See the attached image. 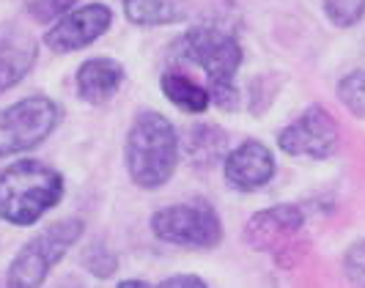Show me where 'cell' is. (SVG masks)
Segmentation results:
<instances>
[{
    "mask_svg": "<svg viewBox=\"0 0 365 288\" xmlns=\"http://www.w3.org/2000/svg\"><path fill=\"white\" fill-rule=\"evenodd\" d=\"M179 135L157 110H143L132 121L124 160L132 181L143 190H160L170 181L179 165Z\"/></svg>",
    "mask_w": 365,
    "mask_h": 288,
    "instance_id": "cell-1",
    "label": "cell"
},
{
    "mask_svg": "<svg viewBox=\"0 0 365 288\" xmlns=\"http://www.w3.org/2000/svg\"><path fill=\"white\" fill-rule=\"evenodd\" d=\"M61 198L63 176L38 160H19L0 173V220L11 225H34Z\"/></svg>",
    "mask_w": 365,
    "mask_h": 288,
    "instance_id": "cell-2",
    "label": "cell"
},
{
    "mask_svg": "<svg viewBox=\"0 0 365 288\" xmlns=\"http://www.w3.org/2000/svg\"><path fill=\"white\" fill-rule=\"evenodd\" d=\"M179 58L195 63L206 72L212 96L222 110H234L239 105L237 72L242 66V47L228 31L198 25L179 38Z\"/></svg>",
    "mask_w": 365,
    "mask_h": 288,
    "instance_id": "cell-3",
    "label": "cell"
},
{
    "mask_svg": "<svg viewBox=\"0 0 365 288\" xmlns=\"http://www.w3.org/2000/svg\"><path fill=\"white\" fill-rule=\"evenodd\" d=\"M83 220L80 217H63L53 225H47L28 245H22L17 258L11 261L6 286L11 288H36L47 280L53 267L61 264V258L72 250L83 236Z\"/></svg>",
    "mask_w": 365,
    "mask_h": 288,
    "instance_id": "cell-4",
    "label": "cell"
},
{
    "mask_svg": "<svg viewBox=\"0 0 365 288\" xmlns=\"http://www.w3.org/2000/svg\"><path fill=\"white\" fill-rule=\"evenodd\" d=\"M151 231L168 245L212 250L222 239V222L209 203H173L151 217Z\"/></svg>",
    "mask_w": 365,
    "mask_h": 288,
    "instance_id": "cell-5",
    "label": "cell"
},
{
    "mask_svg": "<svg viewBox=\"0 0 365 288\" xmlns=\"http://www.w3.org/2000/svg\"><path fill=\"white\" fill-rule=\"evenodd\" d=\"M61 121V108L47 96H28L0 110V157L44 143Z\"/></svg>",
    "mask_w": 365,
    "mask_h": 288,
    "instance_id": "cell-6",
    "label": "cell"
},
{
    "mask_svg": "<svg viewBox=\"0 0 365 288\" xmlns=\"http://www.w3.org/2000/svg\"><path fill=\"white\" fill-rule=\"evenodd\" d=\"M338 140H341L338 124L322 105H311L277 135L280 151H286L289 157H311V160H327L329 154H335Z\"/></svg>",
    "mask_w": 365,
    "mask_h": 288,
    "instance_id": "cell-7",
    "label": "cell"
},
{
    "mask_svg": "<svg viewBox=\"0 0 365 288\" xmlns=\"http://www.w3.org/2000/svg\"><path fill=\"white\" fill-rule=\"evenodd\" d=\"M113 22V11L105 3H88L66 11L63 17L53 22V28L44 34V44L58 55L77 53L83 47L93 44L99 36H105V31Z\"/></svg>",
    "mask_w": 365,
    "mask_h": 288,
    "instance_id": "cell-8",
    "label": "cell"
},
{
    "mask_svg": "<svg viewBox=\"0 0 365 288\" xmlns=\"http://www.w3.org/2000/svg\"><path fill=\"white\" fill-rule=\"evenodd\" d=\"M305 215L294 203H277L272 209H264L247 220L245 242L261 252L289 250V242L302 231Z\"/></svg>",
    "mask_w": 365,
    "mask_h": 288,
    "instance_id": "cell-9",
    "label": "cell"
},
{
    "mask_svg": "<svg viewBox=\"0 0 365 288\" xmlns=\"http://www.w3.org/2000/svg\"><path fill=\"white\" fill-rule=\"evenodd\" d=\"M225 181L239 192H256L274 176L272 151L261 140H245L225 157Z\"/></svg>",
    "mask_w": 365,
    "mask_h": 288,
    "instance_id": "cell-10",
    "label": "cell"
},
{
    "mask_svg": "<svg viewBox=\"0 0 365 288\" xmlns=\"http://www.w3.org/2000/svg\"><path fill=\"white\" fill-rule=\"evenodd\" d=\"M36 38L22 28H0V93L14 88L36 63Z\"/></svg>",
    "mask_w": 365,
    "mask_h": 288,
    "instance_id": "cell-11",
    "label": "cell"
},
{
    "mask_svg": "<svg viewBox=\"0 0 365 288\" xmlns=\"http://www.w3.org/2000/svg\"><path fill=\"white\" fill-rule=\"evenodd\" d=\"M124 83V63L115 58H88L77 69V93L88 105H102Z\"/></svg>",
    "mask_w": 365,
    "mask_h": 288,
    "instance_id": "cell-12",
    "label": "cell"
},
{
    "mask_svg": "<svg viewBox=\"0 0 365 288\" xmlns=\"http://www.w3.org/2000/svg\"><path fill=\"white\" fill-rule=\"evenodd\" d=\"M124 14L132 25L157 28V25H176L190 17L187 0H124Z\"/></svg>",
    "mask_w": 365,
    "mask_h": 288,
    "instance_id": "cell-13",
    "label": "cell"
},
{
    "mask_svg": "<svg viewBox=\"0 0 365 288\" xmlns=\"http://www.w3.org/2000/svg\"><path fill=\"white\" fill-rule=\"evenodd\" d=\"M160 88L184 113H203L212 105V93L182 72H165L160 80Z\"/></svg>",
    "mask_w": 365,
    "mask_h": 288,
    "instance_id": "cell-14",
    "label": "cell"
},
{
    "mask_svg": "<svg viewBox=\"0 0 365 288\" xmlns=\"http://www.w3.org/2000/svg\"><path fill=\"white\" fill-rule=\"evenodd\" d=\"M190 157H192V163L198 165H212L215 160L222 157V148H225V135L215 129V126H198V129H192V135H190Z\"/></svg>",
    "mask_w": 365,
    "mask_h": 288,
    "instance_id": "cell-15",
    "label": "cell"
},
{
    "mask_svg": "<svg viewBox=\"0 0 365 288\" xmlns=\"http://www.w3.org/2000/svg\"><path fill=\"white\" fill-rule=\"evenodd\" d=\"M338 99L344 102V108H346L351 115L365 118V72L346 74V77L338 83Z\"/></svg>",
    "mask_w": 365,
    "mask_h": 288,
    "instance_id": "cell-16",
    "label": "cell"
},
{
    "mask_svg": "<svg viewBox=\"0 0 365 288\" xmlns=\"http://www.w3.org/2000/svg\"><path fill=\"white\" fill-rule=\"evenodd\" d=\"M322 6L335 28H354L365 17V0H322Z\"/></svg>",
    "mask_w": 365,
    "mask_h": 288,
    "instance_id": "cell-17",
    "label": "cell"
},
{
    "mask_svg": "<svg viewBox=\"0 0 365 288\" xmlns=\"http://www.w3.org/2000/svg\"><path fill=\"white\" fill-rule=\"evenodd\" d=\"M83 267L91 272L93 277H110L113 272L118 269V258H115V252L105 247V245H93L86 250L83 255Z\"/></svg>",
    "mask_w": 365,
    "mask_h": 288,
    "instance_id": "cell-18",
    "label": "cell"
},
{
    "mask_svg": "<svg viewBox=\"0 0 365 288\" xmlns=\"http://www.w3.org/2000/svg\"><path fill=\"white\" fill-rule=\"evenodd\" d=\"M74 3L77 0H25V9L36 22H53L66 11H72Z\"/></svg>",
    "mask_w": 365,
    "mask_h": 288,
    "instance_id": "cell-19",
    "label": "cell"
},
{
    "mask_svg": "<svg viewBox=\"0 0 365 288\" xmlns=\"http://www.w3.org/2000/svg\"><path fill=\"white\" fill-rule=\"evenodd\" d=\"M344 272H346L349 283L354 286H365V239L363 242H354L346 250L344 258Z\"/></svg>",
    "mask_w": 365,
    "mask_h": 288,
    "instance_id": "cell-20",
    "label": "cell"
},
{
    "mask_svg": "<svg viewBox=\"0 0 365 288\" xmlns=\"http://www.w3.org/2000/svg\"><path fill=\"white\" fill-rule=\"evenodd\" d=\"M165 288H176V286H195V288H206L209 283L195 277V274H176V277H165L163 280Z\"/></svg>",
    "mask_w": 365,
    "mask_h": 288,
    "instance_id": "cell-21",
    "label": "cell"
},
{
    "mask_svg": "<svg viewBox=\"0 0 365 288\" xmlns=\"http://www.w3.org/2000/svg\"><path fill=\"white\" fill-rule=\"evenodd\" d=\"M146 283L143 280H127V283H121V288H143Z\"/></svg>",
    "mask_w": 365,
    "mask_h": 288,
    "instance_id": "cell-22",
    "label": "cell"
}]
</instances>
